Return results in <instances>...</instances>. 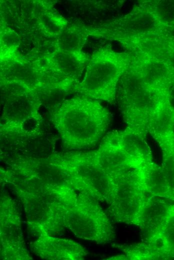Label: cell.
Segmentation results:
<instances>
[{
  "label": "cell",
  "mask_w": 174,
  "mask_h": 260,
  "mask_svg": "<svg viewBox=\"0 0 174 260\" xmlns=\"http://www.w3.org/2000/svg\"><path fill=\"white\" fill-rule=\"evenodd\" d=\"M142 242L147 248L150 260L174 258V204L164 222Z\"/></svg>",
  "instance_id": "obj_10"
},
{
  "label": "cell",
  "mask_w": 174,
  "mask_h": 260,
  "mask_svg": "<svg viewBox=\"0 0 174 260\" xmlns=\"http://www.w3.org/2000/svg\"><path fill=\"white\" fill-rule=\"evenodd\" d=\"M156 16L168 28L174 27V0H149Z\"/></svg>",
  "instance_id": "obj_13"
},
{
  "label": "cell",
  "mask_w": 174,
  "mask_h": 260,
  "mask_svg": "<svg viewBox=\"0 0 174 260\" xmlns=\"http://www.w3.org/2000/svg\"><path fill=\"white\" fill-rule=\"evenodd\" d=\"M160 146L163 155L170 156L174 158V134L167 142Z\"/></svg>",
  "instance_id": "obj_14"
},
{
  "label": "cell",
  "mask_w": 174,
  "mask_h": 260,
  "mask_svg": "<svg viewBox=\"0 0 174 260\" xmlns=\"http://www.w3.org/2000/svg\"><path fill=\"white\" fill-rule=\"evenodd\" d=\"M56 156L68 174L72 186L82 194L109 204L115 188L114 178L100 164L94 151Z\"/></svg>",
  "instance_id": "obj_6"
},
{
  "label": "cell",
  "mask_w": 174,
  "mask_h": 260,
  "mask_svg": "<svg viewBox=\"0 0 174 260\" xmlns=\"http://www.w3.org/2000/svg\"><path fill=\"white\" fill-rule=\"evenodd\" d=\"M3 110L0 118L2 136L31 137L42 122L39 112L40 101L38 92L26 86L11 81L1 80Z\"/></svg>",
  "instance_id": "obj_5"
},
{
  "label": "cell",
  "mask_w": 174,
  "mask_h": 260,
  "mask_svg": "<svg viewBox=\"0 0 174 260\" xmlns=\"http://www.w3.org/2000/svg\"><path fill=\"white\" fill-rule=\"evenodd\" d=\"M118 88V103L126 128L145 138L157 114L171 103L170 88L146 84L128 68L121 76Z\"/></svg>",
  "instance_id": "obj_3"
},
{
  "label": "cell",
  "mask_w": 174,
  "mask_h": 260,
  "mask_svg": "<svg viewBox=\"0 0 174 260\" xmlns=\"http://www.w3.org/2000/svg\"><path fill=\"white\" fill-rule=\"evenodd\" d=\"M158 19L149 0L136 3L128 14L89 34L119 42L127 50H139L168 59L174 55V38Z\"/></svg>",
  "instance_id": "obj_1"
},
{
  "label": "cell",
  "mask_w": 174,
  "mask_h": 260,
  "mask_svg": "<svg viewBox=\"0 0 174 260\" xmlns=\"http://www.w3.org/2000/svg\"><path fill=\"white\" fill-rule=\"evenodd\" d=\"M130 52H116L110 47L94 52L90 58L83 80L72 86L80 96L112 103L119 80L131 61Z\"/></svg>",
  "instance_id": "obj_4"
},
{
  "label": "cell",
  "mask_w": 174,
  "mask_h": 260,
  "mask_svg": "<svg viewBox=\"0 0 174 260\" xmlns=\"http://www.w3.org/2000/svg\"><path fill=\"white\" fill-rule=\"evenodd\" d=\"M111 118L110 113L98 100L80 96L64 100L52 120L64 146L80 149L95 145L106 132Z\"/></svg>",
  "instance_id": "obj_2"
},
{
  "label": "cell",
  "mask_w": 174,
  "mask_h": 260,
  "mask_svg": "<svg viewBox=\"0 0 174 260\" xmlns=\"http://www.w3.org/2000/svg\"><path fill=\"white\" fill-rule=\"evenodd\" d=\"M82 194L74 208L72 230L78 237L100 244L114 240L116 233L106 215L94 199Z\"/></svg>",
  "instance_id": "obj_8"
},
{
  "label": "cell",
  "mask_w": 174,
  "mask_h": 260,
  "mask_svg": "<svg viewBox=\"0 0 174 260\" xmlns=\"http://www.w3.org/2000/svg\"><path fill=\"white\" fill-rule=\"evenodd\" d=\"M142 184L144 190L149 195L172 200L167 177L162 166L156 164L152 159L148 160L144 166Z\"/></svg>",
  "instance_id": "obj_11"
},
{
  "label": "cell",
  "mask_w": 174,
  "mask_h": 260,
  "mask_svg": "<svg viewBox=\"0 0 174 260\" xmlns=\"http://www.w3.org/2000/svg\"><path fill=\"white\" fill-rule=\"evenodd\" d=\"M115 188L108 211L116 222L138 226L147 204L149 195L144 189L139 169L134 166L116 175Z\"/></svg>",
  "instance_id": "obj_7"
},
{
  "label": "cell",
  "mask_w": 174,
  "mask_h": 260,
  "mask_svg": "<svg viewBox=\"0 0 174 260\" xmlns=\"http://www.w3.org/2000/svg\"><path fill=\"white\" fill-rule=\"evenodd\" d=\"M148 134L159 146L168 141L174 134V108L171 103L166 106L150 123Z\"/></svg>",
  "instance_id": "obj_12"
},
{
  "label": "cell",
  "mask_w": 174,
  "mask_h": 260,
  "mask_svg": "<svg viewBox=\"0 0 174 260\" xmlns=\"http://www.w3.org/2000/svg\"><path fill=\"white\" fill-rule=\"evenodd\" d=\"M128 51L132 56L128 68L144 82L168 88L174 85V66L170 59L139 50Z\"/></svg>",
  "instance_id": "obj_9"
}]
</instances>
